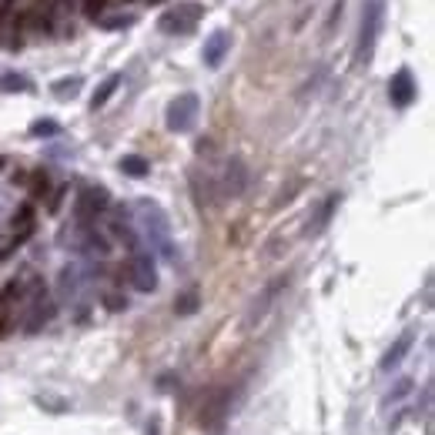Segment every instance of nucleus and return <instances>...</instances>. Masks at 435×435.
Masks as SVG:
<instances>
[{"label": "nucleus", "instance_id": "obj_1", "mask_svg": "<svg viewBox=\"0 0 435 435\" xmlns=\"http://www.w3.org/2000/svg\"><path fill=\"white\" fill-rule=\"evenodd\" d=\"M134 215H138V228H141V235L148 238L151 251H158L161 258H174L171 225H168V215H164L161 208L154 205V201H138Z\"/></svg>", "mask_w": 435, "mask_h": 435}, {"label": "nucleus", "instance_id": "obj_2", "mask_svg": "<svg viewBox=\"0 0 435 435\" xmlns=\"http://www.w3.org/2000/svg\"><path fill=\"white\" fill-rule=\"evenodd\" d=\"M382 17H385V0H365L362 4V27H359V47H355V64L369 67L375 54V41L382 31Z\"/></svg>", "mask_w": 435, "mask_h": 435}, {"label": "nucleus", "instance_id": "obj_3", "mask_svg": "<svg viewBox=\"0 0 435 435\" xmlns=\"http://www.w3.org/2000/svg\"><path fill=\"white\" fill-rule=\"evenodd\" d=\"M198 111H201V101H198V94H178V98L168 104V111H164V124H168V130H174V134H188V130L198 124Z\"/></svg>", "mask_w": 435, "mask_h": 435}, {"label": "nucleus", "instance_id": "obj_4", "mask_svg": "<svg viewBox=\"0 0 435 435\" xmlns=\"http://www.w3.org/2000/svg\"><path fill=\"white\" fill-rule=\"evenodd\" d=\"M205 17V7L201 4H178L174 11H164L158 17V31L161 34H191L198 27V21Z\"/></svg>", "mask_w": 435, "mask_h": 435}, {"label": "nucleus", "instance_id": "obj_5", "mask_svg": "<svg viewBox=\"0 0 435 435\" xmlns=\"http://www.w3.org/2000/svg\"><path fill=\"white\" fill-rule=\"evenodd\" d=\"M130 282L138 292H154L158 288V268H154V258L148 251H134L130 258Z\"/></svg>", "mask_w": 435, "mask_h": 435}, {"label": "nucleus", "instance_id": "obj_6", "mask_svg": "<svg viewBox=\"0 0 435 435\" xmlns=\"http://www.w3.org/2000/svg\"><path fill=\"white\" fill-rule=\"evenodd\" d=\"M415 94H419V87H415L412 71H409V67H402V71H399V74L389 81V98H392V104H395V108H409V104L415 101Z\"/></svg>", "mask_w": 435, "mask_h": 435}, {"label": "nucleus", "instance_id": "obj_7", "mask_svg": "<svg viewBox=\"0 0 435 435\" xmlns=\"http://www.w3.org/2000/svg\"><path fill=\"white\" fill-rule=\"evenodd\" d=\"M108 208V191L104 188H84L81 198H77V218L81 221H91V218H98V211Z\"/></svg>", "mask_w": 435, "mask_h": 435}, {"label": "nucleus", "instance_id": "obj_8", "mask_svg": "<svg viewBox=\"0 0 435 435\" xmlns=\"http://www.w3.org/2000/svg\"><path fill=\"white\" fill-rule=\"evenodd\" d=\"M245 191V164L235 158V161L225 164V174H221V188H218V195L221 198H238Z\"/></svg>", "mask_w": 435, "mask_h": 435}, {"label": "nucleus", "instance_id": "obj_9", "mask_svg": "<svg viewBox=\"0 0 435 435\" xmlns=\"http://www.w3.org/2000/svg\"><path fill=\"white\" fill-rule=\"evenodd\" d=\"M228 51H231V34L228 31H215L205 41V54H201V57H205L208 67H218L221 61H225V54H228Z\"/></svg>", "mask_w": 435, "mask_h": 435}, {"label": "nucleus", "instance_id": "obj_10", "mask_svg": "<svg viewBox=\"0 0 435 435\" xmlns=\"http://www.w3.org/2000/svg\"><path fill=\"white\" fill-rule=\"evenodd\" d=\"M412 332H405L402 338H395V345L389 348V352H385V355H382V372H392L395 369V365H399V362L405 359V352H409V348H412Z\"/></svg>", "mask_w": 435, "mask_h": 435}, {"label": "nucleus", "instance_id": "obj_11", "mask_svg": "<svg viewBox=\"0 0 435 435\" xmlns=\"http://www.w3.org/2000/svg\"><path fill=\"white\" fill-rule=\"evenodd\" d=\"M121 171L130 174V178H148L151 164H148V158H141V154H124V158H121Z\"/></svg>", "mask_w": 435, "mask_h": 435}, {"label": "nucleus", "instance_id": "obj_12", "mask_svg": "<svg viewBox=\"0 0 435 435\" xmlns=\"http://www.w3.org/2000/svg\"><path fill=\"white\" fill-rule=\"evenodd\" d=\"M118 87H121V74H111L108 81H104V84H101L98 91H94V98H91V108H94V111L104 108V104L111 101V94H114Z\"/></svg>", "mask_w": 435, "mask_h": 435}, {"label": "nucleus", "instance_id": "obj_13", "mask_svg": "<svg viewBox=\"0 0 435 435\" xmlns=\"http://www.w3.org/2000/svg\"><path fill=\"white\" fill-rule=\"evenodd\" d=\"M51 315H54V308H51L47 302H37V304H34V318L27 322V332H37V328H41Z\"/></svg>", "mask_w": 435, "mask_h": 435}, {"label": "nucleus", "instance_id": "obj_14", "mask_svg": "<svg viewBox=\"0 0 435 435\" xmlns=\"http://www.w3.org/2000/svg\"><path fill=\"white\" fill-rule=\"evenodd\" d=\"M282 285H285V282H282V278H278V282H275L272 288H268V292L261 295V302H255V312H251V322H258V318L265 315V308H268V302H272L275 295H278V288H282Z\"/></svg>", "mask_w": 435, "mask_h": 435}, {"label": "nucleus", "instance_id": "obj_15", "mask_svg": "<svg viewBox=\"0 0 435 435\" xmlns=\"http://www.w3.org/2000/svg\"><path fill=\"white\" fill-rule=\"evenodd\" d=\"M0 87H4L7 94H17V91H27V87H31V81H27L24 74H4Z\"/></svg>", "mask_w": 435, "mask_h": 435}, {"label": "nucleus", "instance_id": "obj_16", "mask_svg": "<svg viewBox=\"0 0 435 435\" xmlns=\"http://www.w3.org/2000/svg\"><path fill=\"white\" fill-rule=\"evenodd\" d=\"M77 91H81V77H67V81H57V84H54V94H57V98H74V94H77Z\"/></svg>", "mask_w": 435, "mask_h": 435}, {"label": "nucleus", "instance_id": "obj_17", "mask_svg": "<svg viewBox=\"0 0 435 435\" xmlns=\"http://www.w3.org/2000/svg\"><path fill=\"white\" fill-rule=\"evenodd\" d=\"M195 308H198V295H195V292L181 295V298H178V302H174V312H178V315H191V312H195Z\"/></svg>", "mask_w": 435, "mask_h": 435}, {"label": "nucleus", "instance_id": "obj_18", "mask_svg": "<svg viewBox=\"0 0 435 435\" xmlns=\"http://www.w3.org/2000/svg\"><path fill=\"white\" fill-rule=\"evenodd\" d=\"M57 121H34L31 124V134L34 138H51V134H57Z\"/></svg>", "mask_w": 435, "mask_h": 435}, {"label": "nucleus", "instance_id": "obj_19", "mask_svg": "<svg viewBox=\"0 0 435 435\" xmlns=\"http://www.w3.org/2000/svg\"><path fill=\"white\" fill-rule=\"evenodd\" d=\"M47 185H51V181H47V174H44V171H37V174H34V181H31V191H34V198L47 195Z\"/></svg>", "mask_w": 435, "mask_h": 435}, {"label": "nucleus", "instance_id": "obj_20", "mask_svg": "<svg viewBox=\"0 0 435 435\" xmlns=\"http://www.w3.org/2000/svg\"><path fill=\"white\" fill-rule=\"evenodd\" d=\"M104 7H108V0H87V4H84L87 17H94V21L101 17V11H104Z\"/></svg>", "mask_w": 435, "mask_h": 435}, {"label": "nucleus", "instance_id": "obj_21", "mask_svg": "<svg viewBox=\"0 0 435 435\" xmlns=\"http://www.w3.org/2000/svg\"><path fill=\"white\" fill-rule=\"evenodd\" d=\"M412 389V382L405 379V382H399V385H395V392H392L389 395V402H399V399H405V392Z\"/></svg>", "mask_w": 435, "mask_h": 435}, {"label": "nucleus", "instance_id": "obj_22", "mask_svg": "<svg viewBox=\"0 0 435 435\" xmlns=\"http://www.w3.org/2000/svg\"><path fill=\"white\" fill-rule=\"evenodd\" d=\"M134 17H111V21H101V27H130Z\"/></svg>", "mask_w": 435, "mask_h": 435}, {"label": "nucleus", "instance_id": "obj_23", "mask_svg": "<svg viewBox=\"0 0 435 435\" xmlns=\"http://www.w3.org/2000/svg\"><path fill=\"white\" fill-rule=\"evenodd\" d=\"M148 435H161V419L151 415V422H148Z\"/></svg>", "mask_w": 435, "mask_h": 435}, {"label": "nucleus", "instance_id": "obj_24", "mask_svg": "<svg viewBox=\"0 0 435 435\" xmlns=\"http://www.w3.org/2000/svg\"><path fill=\"white\" fill-rule=\"evenodd\" d=\"M7 332V302H0V335Z\"/></svg>", "mask_w": 435, "mask_h": 435}, {"label": "nucleus", "instance_id": "obj_25", "mask_svg": "<svg viewBox=\"0 0 435 435\" xmlns=\"http://www.w3.org/2000/svg\"><path fill=\"white\" fill-rule=\"evenodd\" d=\"M0 164H4V158H0Z\"/></svg>", "mask_w": 435, "mask_h": 435}]
</instances>
